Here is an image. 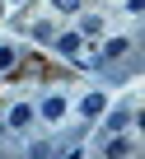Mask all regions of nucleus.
Masks as SVG:
<instances>
[{"mask_svg":"<svg viewBox=\"0 0 145 159\" xmlns=\"http://www.w3.org/2000/svg\"><path fill=\"white\" fill-rule=\"evenodd\" d=\"M84 112H89V117H98V112H103V98H98V94H89V98H84Z\"/></svg>","mask_w":145,"mask_h":159,"instance_id":"nucleus-2","label":"nucleus"},{"mask_svg":"<svg viewBox=\"0 0 145 159\" xmlns=\"http://www.w3.org/2000/svg\"><path fill=\"white\" fill-rule=\"evenodd\" d=\"M28 117H33L28 108H14V112H10V126H28Z\"/></svg>","mask_w":145,"mask_h":159,"instance_id":"nucleus-3","label":"nucleus"},{"mask_svg":"<svg viewBox=\"0 0 145 159\" xmlns=\"http://www.w3.org/2000/svg\"><path fill=\"white\" fill-rule=\"evenodd\" d=\"M14 66V47H0V70H10Z\"/></svg>","mask_w":145,"mask_h":159,"instance_id":"nucleus-5","label":"nucleus"},{"mask_svg":"<svg viewBox=\"0 0 145 159\" xmlns=\"http://www.w3.org/2000/svg\"><path fill=\"white\" fill-rule=\"evenodd\" d=\"M61 112H66V103H61V98H47V103H42V117H47V122H56Z\"/></svg>","mask_w":145,"mask_h":159,"instance_id":"nucleus-1","label":"nucleus"},{"mask_svg":"<svg viewBox=\"0 0 145 159\" xmlns=\"http://www.w3.org/2000/svg\"><path fill=\"white\" fill-rule=\"evenodd\" d=\"M80 5V0H56V10H75Z\"/></svg>","mask_w":145,"mask_h":159,"instance_id":"nucleus-6","label":"nucleus"},{"mask_svg":"<svg viewBox=\"0 0 145 159\" xmlns=\"http://www.w3.org/2000/svg\"><path fill=\"white\" fill-rule=\"evenodd\" d=\"M126 150H131V140H112V145H108V154H112V159H122Z\"/></svg>","mask_w":145,"mask_h":159,"instance_id":"nucleus-4","label":"nucleus"}]
</instances>
